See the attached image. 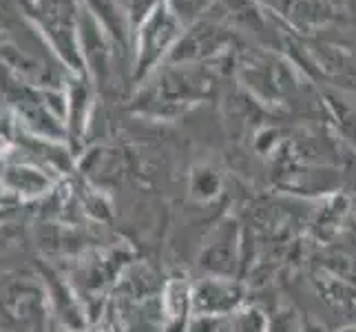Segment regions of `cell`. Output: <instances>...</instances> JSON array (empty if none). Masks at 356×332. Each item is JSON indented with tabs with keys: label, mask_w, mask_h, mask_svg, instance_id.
Wrapping results in <instances>:
<instances>
[{
	"label": "cell",
	"mask_w": 356,
	"mask_h": 332,
	"mask_svg": "<svg viewBox=\"0 0 356 332\" xmlns=\"http://www.w3.org/2000/svg\"><path fill=\"white\" fill-rule=\"evenodd\" d=\"M195 317L224 319L243 308V288L235 277H204L191 288Z\"/></svg>",
	"instance_id": "cell-1"
},
{
	"label": "cell",
	"mask_w": 356,
	"mask_h": 332,
	"mask_svg": "<svg viewBox=\"0 0 356 332\" xmlns=\"http://www.w3.org/2000/svg\"><path fill=\"white\" fill-rule=\"evenodd\" d=\"M239 266V228L232 219H224L204 244L200 268L206 277H235Z\"/></svg>",
	"instance_id": "cell-2"
},
{
	"label": "cell",
	"mask_w": 356,
	"mask_h": 332,
	"mask_svg": "<svg viewBox=\"0 0 356 332\" xmlns=\"http://www.w3.org/2000/svg\"><path fill=\"white\" fill-rule=\"evenodd\" d=\"M230 332H270V319L259 308H241L232 315Z\"/></svg>",
	"instance_id": "cell-3"
},
{
	"label": "cell",
	"mask_w": 356,
	"mask_h": 332,
	"mask_svg": "<svg viewBox=\"0 0 356 332\" xmlns=\"http://www.w3.org/2000/svg\"><path fill=\"white\" fill-rule=\"evenodd\" d=\"M341 332H356V326L354 328H346V330H341Z\"/></svg>",
	"instance_id": "cell-4"
}]
</instances>
